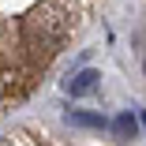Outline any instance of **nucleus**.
<instances>
[{"mask_svg":"<svg viewBox=\"0 0 146 146\" xmlns=\"http://www.w3.org/2000/svg\"><path fill=\"white\" fill-rule=\"evenodd\" d=\"M64 30H68L64 19H56V15H49V11H34L30 19L23 23V38H26V45H30V52L41 56V60L60 49Z\"/></svg>","mask_w":146,"mask_h":146,"instance_id":"f257e3e1","label":"nucleus"},{"mask_svg":"<svg viewBox=\"0 0 146 146\" xmlns=\"http://www.w3.org/2000/svg\"><path fill=\"white\" fill-rule=\"evenodd\" d=\"M98 82H101V71L82 68L75 79H68V82H64V90H68L71 98H86V94H94V90H98Z\"/></svg>","mask_w":146,"mask_h":146,"instance_id":"f03ea898","label":"nucleus"},{"mask_svg":"<svg viewBox=\"0 0 146 146\" xmlns=\"http://www.w3.org/2000/svg\"><path fill=\"white\" fill-rule=\"evenodd\" d=\"M112 131H116V139H135L139 135V120H135L131 112H120L112 120Z\"/></svg>","mask_w":146,"mask_h":146,"instance_id":"7ed1b4c3","label":"nucleus"},{"mask_svg":"<svg viewBox=\"0 0 146 146\" xmlns=\"http://www.w3.org/2000/svg\"><path fill=\"white\" fill-rule=\"evenodd\" d=\"M68 120L79 124V127H105V120H101V116H94V112H68Z\"/></svg>","mask_w":146,"mask_h":146,"instance_id":"20e7f679","label":"nucleus"}]
</instances>
